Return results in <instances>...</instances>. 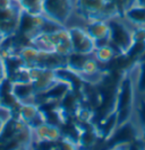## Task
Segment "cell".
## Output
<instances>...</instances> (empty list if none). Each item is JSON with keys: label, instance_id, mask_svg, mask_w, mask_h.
Wrapping results in <instances>:
<instances>
[{"label": "cell", "instance_id": "cell-20", "mask_svg": "<svg viewBox=\"0 0 145 150\" xmlns=\"http://www.w3.org/2000/svg\"><path fill=\"white\" fill-rule=\"evenodd\" d=\"M19 8L31 15H43V0H18Z\"/></svg>", "mask_w": 145, "mask_h": 150}, {"label": "cell", "instance_id": "cell-7", "mask_svg": "<svg viewBox=\"0 0 145 150\" xmlns=\"http://www.w3.org/2000/svg\"><path fill=\"white\" fill-rule=\"evenodd\" d=\"M58 77L54 70L42 68H30V83L33 85L35 94L44 93L58 83Z\"/></svg>", "mask_w": 145, "mask_h": 150}, {"label": "cell", "instance_id": "cell-14", "mask_svg": "<svg viewBox=\"0 0 145 150\" xmlns=\"http://www.w3.org/2000/svg\"><path fill=\"white\" fill-rule=\"evenodd\" d=\"M33 134H35V141H43V142H56L62 138V131L59 125L52 123H43L40 127L33 130Z\"/></svg>", "mask_w": 145, "mask_h": 150}, {"label": "cell", "instance_id": "cell-6", "mask_svg": "<svg viewBox=\"0 0 145 150\" xmlns=\"http://www.w3.org/2000/svg\"><path fill=\"white\" fill-rule=\"evenodd\" d=\"M68 30L70 33L73 52L84 55H92L96 47V42L87 33L85 27L83 28L79 26H74Z\"/></svg>", "mask_w": 145, "mask_h": 150}, {"label": "cell", "instance_id": "cell-29", "mask_svg": "<svg viewBox=\"0 0 145 150\" xmlns=\"http://www.w3.org/2000/svg\"><path fill=\"white\" fill-rule=\"evenodd\" d=\"M14 1H16V2H17V1H18V0H14Z\"/></svg>", "mask_w": 145, "mask_h": 150}, {"label": "cell", "instance_id": "cell-19", "mask_svg": "<svg viewBox=\"0 0 145 150\" xmlns=\"http://www.w3.org/2000/svg\"><path fill=\"white\" fill-rule=\"evenodd\" d=\"M13 91L15 96L21 102H26L30 98H34L35 96V90L31 83H14L13 86Z\"/></svg>", "mask_w": 145, "mask_h": 150}, {"label": "cell", "instance_id": "cell-12", "mask_svg": "<svg viewBox=\"0 0 145 150\" xmlns=\"http://www.w3.org/2000/svg\"><path fill=\"white\" fill-rule=\"evenodd\" d=\"M85 30L96 42V46L109 43L110 40V25L108 21L103 19H93L86 22Z\"/></svg>", "mask_w": 145, "mask_h": 150}, {"label": "cell", "instance_id": "cell-1", "mask_svg": "<svg viewBox=\"0 0 145 150\" xmlns=\"http://www.w3.org/2000/svg\"><path fill=\"white\" fill-rule=\"evenodd\" d=\"M33 130L22 120L8 116L0 131V150H18L31 147Z\"/></svg>", "mask_w": 145, "mask_h": 150}, {"label": "cell", "instance_id": "cell-21", "mask_svg": "<svg viewBox=\"0 0 145 150\" xmlns=\"http://www.w3.org/2000/svg\"><path fill=\"white\" fill-rule=\"evenodd\" d=\"M135 88L139 94H145V58H142L138 62V70L136 76Z\"/></svg>", "mask_w": 145, "mask_h": 150}, {"label": "cell", "instance_id": "cell-23", "mask_svg": "<svg viewBox=\"0 0 145 150\" xmlns=\"http://www.w3.org/2000/svg\"><path fill=\"white\" fill-rule=\"evenodd\" d=\"M138 116H139L141 123L144 125L145 128V102H141L139 103V106H138Z\"/></svg>", "mask_w": 145, "mask_h": 150}, {"label": "cell", "instance_id": "cell-13", "mask_svg": "<svg viewBox=\"0 0 145 150\" xmlns=\"http://www.w3.org/2000/svg\"><path fill=\"white\" fill-rule=\"evenodd\" d=\"M50 38H51V42L54 45V51L56 53H59L64 57H68L73 52L70 33L68 28L62 27L57 32L50 34Z\"/></svg>", "mask_w": 145, "mask_h": 150}, {"label": "cell", "instance_id": "cell-28", "mask_svg": "<svg viewBox=\"0 0 145 150\" xmlns=\"http://www.w3.org/2000/svg\"><path fill=\"white\" fill-rule=\"evenodd\" d=\"M4 40V36H0V43H1V41Z\"/></svg>", "mask_w": 145, "mask_h": 150}, {"label": "cell", "instance_id": "cell-24", "mask_svg": "<svg viewBox=\"0 0 145 150\" xmlns=\"http://www.w3.org/2000/svg\"><path fill=\"white\" fill-rule=\"evenodd\" d=\"M14 0H0V9H6V8L11 7L14 5Z\"/></svg>", "mask_w": 145, "mask_h": 150}, {"label": "cell", "instance_id": "cell-16", "mask_svg": "<svg viewBox=\"0 0 145 150\" xmlns=\"http://www.w3.org/2000/svg\"><path fill=\"white\" fill-rule=\"evenodd\" d=\"M92 55L95 58V60L100 64H106L117 57V50L110 43H106V44L98 45Z\"/></svg>", "mask_w": 145, "mask_h": 150}, {"label": "cell", "instance_id": "cell-26", "mask_svg": "<svg viewBox=\"0 0 145 150\" xmlns=\"http://www.w3.org/2000/svg\"><path fill=\"white\" fill-rule=\"evenodd\" d=\"M5 122H6V120H5V119H2V117L0 116V131L2 130V128H4V125H5Z\"/></svg>", "mask_w": 145, "mask_h": 150}, {"label": "cell", "instance_id": "cell-3", "mask_svg": "<svg viewBox=\"0 0 145 150\" xmlns=\"http://www.w3.org/2000/svg\"><path fill=\"white\" fill-rule=\"evenodd\" d=\"M110 25V40L109 43L117 50L120 55H125L128 52L133 44L131 41V30L127 24L122 23L120 18H115L108 21Z\"/></svg>", "mask_w": 145, "mask_h": 150}, {"label": "cell", "instance_id": "cell-5", "mask_svg": "<svg viewBox=\"0 0 145 150\" xmlns=\"http://www.w3.org/2000/svg\"><path fill=\"white\" fill-rule=\"evenodd\" d=\"M108 0H75L74 1V13L84 21L93 19H107V7Z\"/></svg>", "mask_w": 145, "mask_h": 150}, {"label": "cell", "instance_id": "cell-30", "mask_svg": "<svg viewBox=\"0 0 145 150\" xmlns=\"http://www.w3.org/2000/svg\"><path fill=\"white\" fill-rule=\"evenodd\" d=\"M0 108H1V106H0Z\"/></svg>", "mask_w": 145, "mask_h": 150}, {"label": "cell", "instance_id": "cell-18", "mask_svg": "<svg viewBox=\"0 0 145 150\" xmlns=\"http://www.w3.org/2000/svg\"><path fill=\"white\" fill-rule=\"evenodd\" d=\"M4 64H5V70H6V78H9L11 76L16 74L18 70H21L22 68L26 67L24 64L22 58L19 57V54H11L2 58Z\"/></svg>", "mask_w": 145, "mask_h": 150}, {"label": "cell", "instance_id": "cell-2", "mask_svg": "<svg viewBox=\"0 0 145 150\" xmlns=\"http://www.w3.org/2000/svg\"><path fill=\"white\" fill-rule=\"evenodd\" d=\"M135 85L129 76H125L118 85L115 100V111L117 113L118 127L129 121L135 99Z\"/></svg>", "mask_w": 145, "mask_h": 150}, {"label": "cell", "instance_id": "cell-25", "mask_svg": "<svg viewBox=\"0 0 145 150\" xmlns=\"http://www.w3.org/2000/svg\"><path fill=\"white\" fill-rule=\"evenodd\" d=\"M6 78V70H5V64L2 58H0V83Z\"/></svg>", "mask_w": 145, "mask_h": 150}, {"label": "cell", "instance_id": "cell-8", "mask_svg": "<svg viewBox=\"0 0 145 150\" xmlns=\"http://www.w3.org/2000/svg\"><path fill=\"white\" fill-rule=\"evenodd\" d=\"M13 86L14 83L7 78H5L0 83V106L1 108L7 111L9 116L18 119V108L23 102H21L15 96Z\"/></svg>", "mask_w": 145, "mask_h": 150}, {"label": "cell", "instance_id": "cell-10", "mask_svg": "<svg viewBox=\"0 0 145 150\" xmlns=\"http://www.w3.org/2000/svg\"><path fill=\"white\" fill-rule=\"evenodd\" d=\"M44 21H46V17L43 15H31L22 10L17 32L21 33L27 40H30L31 42L32 38H35L41 33V28H42Z\"/></svg>", "mask_w": 145, "mask_h": 150}, {"label": "cell", "instance_id": "cell-4", "mask_svg": "<svg viewBox=\"0 0 145 150\" xmlns=\"http://www.w3.org/2000/svg\"><path fill=\"white\" fill-rule=\"evenodd\" d=\"M74 13L73 0H43V16L65 26Z\"/></svg>", "mask_w": 145, "mask_h": 150}, {"label": "cell", "instance_id": "cell-17", "mask_svg": "<svg viewBox=\"0 0 145 150\" xmlns=\"http://www.w3.org/2000/svg\"><path fill=\"white\" fill-rule=\"evenodd\" d=\"M101 74L100 70V63L95 60L94 57L89 55L87 59L85 60L83 67L81 69L79 72V77L81 79H86V78H94V77H99Z\"/></svg>", "mask_w": 145, "mask_h": 150}, {"label": "cell", "instance_id": "cell-11", "mask_svg": "<svg viewBox=\"0 0 145 150\" xmlns=\"http://www.w3.org/2000/svg\"><path fill=\"white\" fill-rule=\"evenodd\" d=\"M19 120H22L32 130L36 129L41 124L46 123L44 114L41 111L40 106L35 103H26L23 102L18 108V116Z\"/></svg>", "mask_w": 145, "mask_h": 150}, {"label": "cell", "instance_id": "cell-15", "mask_svg": "<svg viewBox=\"0 0 145 150\" xmlns=\"http://www.w3.org/2000/svg\"><path fill=\"white\" fill-rule=\"evenodd\" d=\"M122 18L129 24L136 26H145V5L135 2L125 13Z\"/></svg>", "mask_w": 145, "mask_h": 150}, {"label": "cell", "instance_id": "cell-9", "mask_svg": "<svg viewBox=\"0 0 145 150\" xmlns=\"http://www.w3.org/2000/svg\"><path fill=\"white\" fill-rule=\"evenodd\" d=\"M22 9L17 5L0 9V36H8L17 32Z\"/></svg>", "mask_w": 145, "mask_h": 150}, {"label": "cell", "instance_id": "cell-27", "mask_svg": "<svg viewBox=\"0 0 145 150\" xmlns=\"http://www.w3.org/2000/svg\"><path fill=\"white\" fill-rule=\"evenodd\" d=\"M137 4H141V5H145V0H135Z\"/></svg>", "mask_w": 145, "mask_h": 150}, {"label": "cell", "instance_id": "cell-22", "mask_svg": "<svg viewBox=\"0 0 145 150\" xmlns=\"http://www.w3.org/2000/svg\"><path fill=\"white\" fill-rule=\"evenodd\" d=\"M133 42H145V26H136L131 30Z\"/></svg>", "mask_w": 145, "mask_h": 150}]
</instances>
